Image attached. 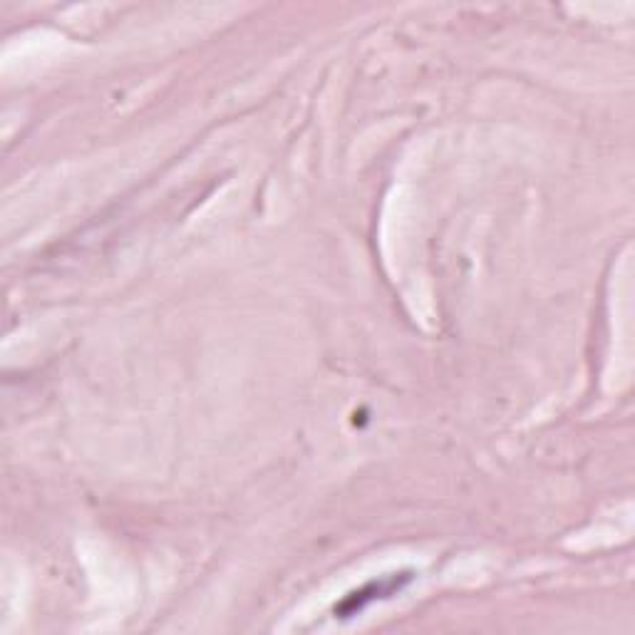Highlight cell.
I'll return each mask as SVG.
<instances>
[{
	"mask_svg": "<svg viewBox=\"0 0 635 635\" xmlns=\"http://www.w3.org/2000/svg\"><path fill=\"white\" fill-rule=\"evenodd\" d=\"M410 581H412L410 574H392V576H385L380 581H370L368 586H362L358 591L348 593V596L338 603V606H336V618L346 621V618L358 616V613L366 611L370 603L385 601V598L395 596V593H400L404 586H408Z\"/></svg>",
	"mask_w": 635,
	"mask_h": 635,
	"instance_id": "cell-1",
	"label": "cell"
}]
</instances>
